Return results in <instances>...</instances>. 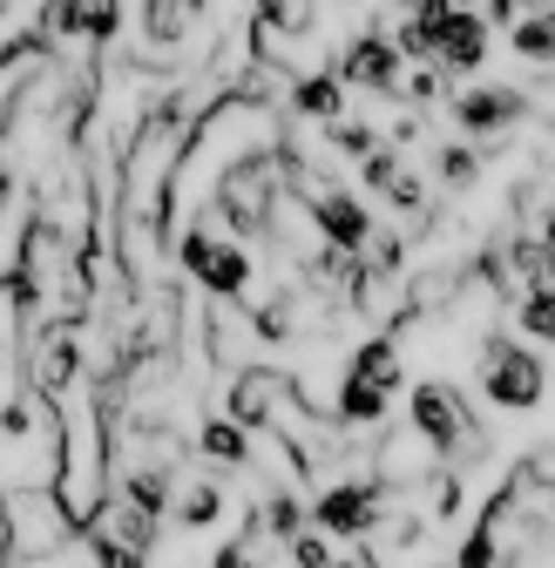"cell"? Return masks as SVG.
Listing matches in <instances>:
<instances>
[{
  "label": "cell",
  "mask_w": 555,
  "mask_h": 568,
  "mask_svg": "<svg viewBox=\"0 0 555 568\" xmlns=\"http://www.w3.org/2000/svg\"><path fill=\"white\" fill-rule=\"evenodd\" d=\"M292 109L305 122H332L345 109V75H325V68H305V75H292Z\"/></svg>",
  "instance_id": "obj_11"
},
{
  "label": "cell",
  "mask_w": 555,
  "mask_h": 568,
  "mask_svg": "<svg viewBox=\"0 0 555 568\" xmlns=\"http://www.w3.org/2000/svg\"><path fill=\"white\" fill-rule=\"evenodd\" d=\"M434 61L454 68V75H474V68L488 61V14L447 0V8L434 14Z\"/></svg>",
  "instance_id": "obj_7"
},
{
  "label": "cell",
  "mask_w": 555,
  "mask_h": 568,
  "mask_svg": "<svg viewBox=\"0 0 555 568\" xmlns=\"http://www.w3.org/2000/svg\"><path fill=\"white\" fill-rule=\"evenodd\" d=\"M292 561H305V568H325V561H332V541H325V528H319V521L292 535Z\"/></svg>",
  "instance_id": "obj_17"
},
{
  "label": "cell",
  "mask_w": 555,
  "mask_h": 568,
  "mask_svg": "<svg viewBox=\"0 0 555 568\" xmlns=\"http://www.w3.org/2000/svg\"><path fill=\"white\" fill-rule=\"evenodd\" d=\"M542 386H548V373H542L535 352H522V345H508V338H488V345H481V399H488V406L528 413V406H542Z\"/></svg>",
  "instance_id": "obj_4"
},
{
  "label": "cell",
  "mask_w": 555,
  "mask_h": 568,
  "mask_svg": "<svg viewBox=\"0 0 555 568\" xmlns=\"http://www.w3.org/2000/svg\"><path fill=\"white\" fill-rule=\"evenodd\" d=\"M515 318H522V332H535L542 345H555V284L548 277H535L528 292L515 298Z\"/></svg>",
  "instance_id": "obj_13"
},
{
  "label": "cell",
  "mask_w": 555,
  "mask_h": 568,
  "mask_svg": "<svg viewBox=\"0 0 555 568\" xmlns=\"http://www.w3.org/2000/svg\"><path fill=\"white\" fill-rule=\"evenodd\" d=\"M454 8H481V0H454Z\"/></svg>",
  "instance_id": "obj_20"
},
{
  "label": "cell",
  "mask_w": 555,
  "mask_h": 568,
  "mask_svg": "<svg viewBox=\"0 0 555 568\" xmlns=\"http://www.w3.org/2000/svg\"><path fill=\"white\" fill-rule=\"evenodd\" d=\"M196 454L218 460V467H244V460H251V426H238L231 413L203 419V426H196Z\"/></svg>",
  "instance_id": "obj_12"
},
{
  "label": "cell",
  "mask_w": 555,
  "mask_h": 568,
  "mask_svg": "<svg viewBox=\"0 0 555 568\" xmlns=\"http://www.w3.org/2000/svg\"><path fill=\"white\" fill-rule=\"evenodd\" d=\"M386 480L373 474V480H339V487H325L319 501H312V521L325 528V535H373L380 521H386Z\"/></svg>",
  "instance_id": "obj_6"
},
{
  "label": "cell",
  "mask_w": 555,
  "mask_h": 568,
  "mask_svg": "<svg viewBox=\"0 0 555 568\" xmlns=\"http://www.w3.org/2000/svg\"><path fill=\"white\" fill-rule=\"evenodd\" d=\"M400 48H393V34H380V28H366V34H353L345 41V54H339V75L353 82V89H366V95H386V89H400Z\"/></svg>",
  "instance_id": "obj_8"
},
{
  "label": "cell",
  "mask_w": 555,
  "mask_h": 568,
  "mask_svg": "<svg viewBox=\"0 0 555 568\" xmlns=\"http://www.w3.org/2000/svg\"><path fill=\"white\" fill-rule=\"evenodd\" d=\"M82 521L61 508V494L48 480H28V487H8L0 494V535H8V561H54L68 548Z\"/></svg>",
  "instance_id": "obj_1"
},
{
  "label": "cell",
  "mask_w": 555,
  "mask_h": 568,
  "mask_svg": "<svg viewBox=\"0 0 555 568\" xmlns=\"http://www.w3.org/2000/svg\"><path fill=\"white\" fill-rule=\"evenodd\" d=\"M285 386H292L285 373H271V366H244V373L231 379V393H224V413H231L238 426H251V434H264L271 413H278V393H285Z\"/></svg>",
  "instance_id": "obj_9"
},
{
  "label": "cell",
  "mask_w": 555,
  "mask_h": 568,
  "mask_svg": "<svg viewBox=\"0 0 555 568\" xmlns=\"http://www.w3.org/2000/svg\"><path fill=\"white\" fill-rule=\"evenodd\" d=\"M515 54L522 61H555V8H528L515 21Z\"/></svg>",
  "instance_id": "obj_14"
},
{
  "label": "cell",
  "mask_w": 555,
  "mask_h": 568,
  "mask_svg": "<svg viewBox=\"0 0 555 568\" xmlns=\"http://www.w3.org/2000/svg\"><path fill=\"white\" fill-rule=\"evenodd\" d=\"M522 14H528V0H488V21H508L515 28Z\"/></svg>",
  "instance_id": "obj_19"
},
{
  "label": "cell",
  "mask_w": 555,
  "mask_h": 568,
  "mask_svg": "<svg viewBox=\"0 0 555 568\" xmlns=\"http://www.w3.org/2000/svg\"><path fill=\"white\" fill-rule=\"evenodd\" d=\"M176 257H183L196 292H211V298H244L251 292V251H244V237H231L224 224H211V210H203V217L176 237Z\"/></svg>",
  "instance_id": "obj_2"
},
{
  "label": "cell",
  "mask_w": 555,
  "mask_h": 568,
  "mask_svg": "<svg viewBox=\"0 0 555 568\" xmlns=\"http://www.w3.org/2000/svg\"><path fill=\"white\" fill-rule=\"evenodd\" d=\"M373 142H380L373 122H339V115H332V150H339V156H366Z\"/></svg>",
  "instance_id": "obj_16"
},
{
  "label": "cell",
  "mask_w": 555,
  "mask_h": 568,
  "mask_svg": "<svg viewBox=\"0 0 555 568\" xmlns=\"http://www.w3.org/2000/svg\"><path fill=\"white\" fill-rule=\"evenodd\" d=\"M170 521H176L183 535H211V528L224 521V487H218L211 474H196L176 501H170Z\"/></svg>",
  "instance_id": "obj_10"
},
{
  "label": "cell",
  "mask_w": 555,
  "mask_h": 568,
  "mask_svg": "<svg viewBox=\"0 0 555 568\" xmlns=\"http://www.w3.org/2000/svg\"><path fill=\"white\" fill-rule=\"evenodd\" d=\"M434 176H441L447 190H467V183L481 176V150H467V142H447V150L434 156Z\"/></svg>",
  "instance_id": "obj_15"
},
{
  "label": "cell",
  "mask_w": 555,
  "mask_h": 568,
  "mask_svg": "<svg viewBox=\"0 0 555 568\" xmlns=\"http://www.w3.org/2000/svg\"><path fill=\"white\" fill-rule=\"evenodd\" d=\"M406 419L421 426V434L441 447V460H454L461 467V454H474L481 447V426H474V406L447 386V379H421L413 386V406H406Z\"/></svg>",
  "instance_id": "obj_3"
},
{
  "label": "cell",
  "mask_w": 555,
  "mask_h": 568,
  "mask_svg": "<svg viewBox=\"0 0 555 568\" xmlns=\"http://www.w3.org/2000/svg\"><path fill=\"white\" fill-rule=\"evenodd\" d=\"M400 89H406V102H434V95H441V61H427V68H413V75H400Z\"/></svg>",
  "instance_id": "obj_18"
},
{
  "label": "cell",
  "mask_w": 555,
  "mask_h": 568,
  "mask_svg": "<svg viewBox=\"0 0 555 568\" xmlns=\"http://www.w3.org/2000/svg\"><path fill=\"white\" fill-rule=\"evenodd\" d=\"M528 95L522 89H502V82H481V89H467L461 102H454V122H461V135H474L481 142V156L488 150H508V135L528 122Z\"/></svg>",
  "instance_id": "obj_5"
}]
</instances>
